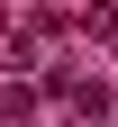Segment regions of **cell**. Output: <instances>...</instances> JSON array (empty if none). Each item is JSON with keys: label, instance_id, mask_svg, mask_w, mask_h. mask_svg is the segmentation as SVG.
Instances as JSON below:
<instances>
[{"label": "cell", "instance_id": "obj_1", "mask_svg": "<svg viewBox=\"0 0 118 127\" xmlns=\"http://www.w3.org/2000/svg\"><path fill=\"white\" fill-rule=\"evenodd\" d=\"M100 18H118V0H100Z\"/></svg>", "mask_w": 118, "mask_h": 127}]
</instances>
